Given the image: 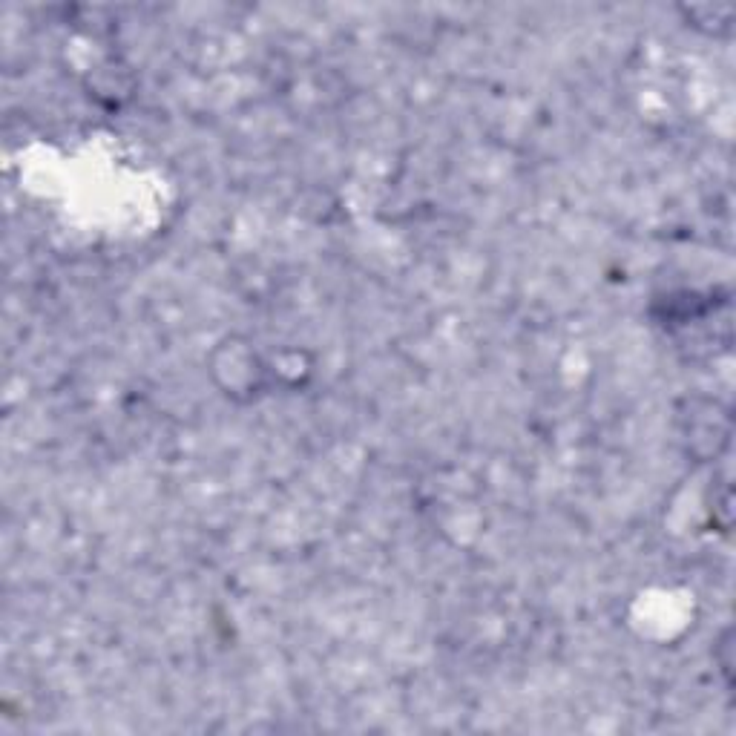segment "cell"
I'll list each match as a JSON object with an SVG mask.
<instances>
[{"mask_svg":"<svg viewBox=\"0 0 736 736\" xmlns=\"http://www.w3.org/2000/svg\"><path fill=\"white\" fill-rule=\"evenodd\" d=\"M685 18L713 38H728L734 32V6H688Z\"/></svg>","mask_w":736,"mask_h":736,"instance_id":"cell-1","label":"cell"}]
</instances>
